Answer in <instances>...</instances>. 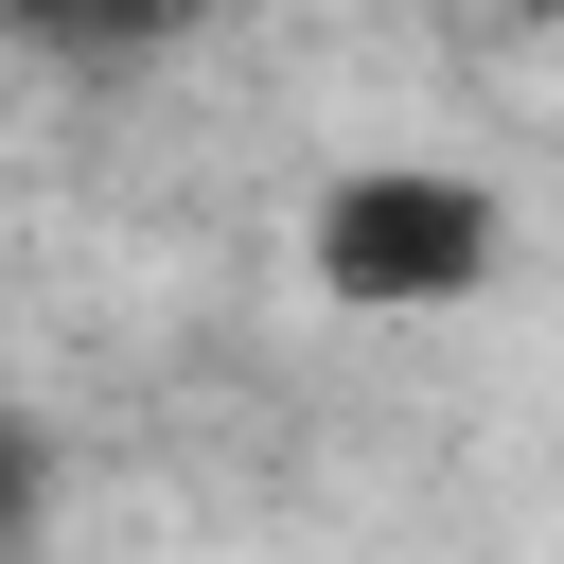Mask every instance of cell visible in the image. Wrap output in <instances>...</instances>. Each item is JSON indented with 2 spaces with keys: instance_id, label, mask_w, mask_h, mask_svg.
I'll use <instances>...</instances> for the list:
<instances>
[{
  "instance_id": "cell-1",
  "label": "cell",
  "mask_w": 564,
  "mask_h": 564,
  "mask_svg": "<svg viewBox=\"0 0 564 564\" xmlns=\"http://www.w3.org/2000/svg\"><path fill=\"white\" fill-rule=\"evenodd\" d=\"M300 264H317V300H352V317H458V300L511 264V212H494L458 159H352V176L317 194Z\"/></svg>"
},
{
  "instance_id": "cell-2",
  "label": "cell",
  "mask_w": 564,
  "mask_h": 564,
  "mask_svg": "<svg viewBox=\"0 0 564 564\" xmlns=\"http://www.w3.org/2000/svg\"><path fill=\"white\" fill-rule=\"evenodd\" d=\"M53 70H141V53H176L194 35V0H0Z\"/></svg>"
},
{
  "instance_id": "cell-3",
  "label": "cell",
  "mask_w": 564,
  "mask_h": 564,
  "mask_svg": "<svg viewBox=\"0 0 564 564\" xmlns=\"http://www.w3.org/2000/svg\"><path fill=\"white\" fill-rule=\"evenodd\" d=\"M35 511H53V441H35L18 405H0V564L35 546Z\"/></svg>"
}]
</instances>
